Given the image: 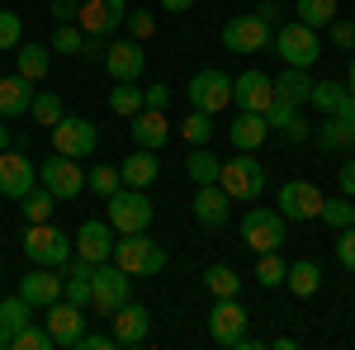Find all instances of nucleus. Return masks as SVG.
Returning <instances> with one entry per match:
<instances>
[{"label": "nucleus", "mask_w": 355, "mask_h": 350, "mask_svg": "<svg viewBox=\"0 0 355 350\" xmlns=\"http://www.w3.org/2000/svg\"><path fill=\"white\" fill-rule=\"evenodd\" d=\"M62 114H67V105H62V95H53V90H33V105H28V119H33L38 128H57V123H62Z\"/></svg>", "instance_id": "obj_32"}, {"label": "nucleus", "mask_w": 355, "mask_h": 350, "mask_svg": "<svg viewBox=\"0 0 355 350\" xmlns=\"http://www.w3.org/2000/svg\"><path fill=\"white\" fill-rule=\"evenodd\" d=\"M318 222H327L331 232H341V227H351V222H355V204L346 199V194L322 199V213H318Z\"/></svg>", "instance_id": "obj_41"}, {"label": "nucleus", "mask_w": 355, "mask_h": 350, "mask_svg": "<svg viewBox=\"0 0 355 350\" xmlns=\"http://www.w3.org/2000/svg\"><path fill=\"white\" fill-rule=\"evenodd\" d=\"M5 147H10V128L0 123V152H5Z\"/></svg>", "instance_id": "obj_61"}, {"label": "nucleus", "mask_w": 355, "mask_h": 350, "mask_svg": "<svg viewBox=\"0 0 355 350\" xmlns=\"http://www.w3.org/2000/svg\"><path fill=\"white\" fill-rule=\"evenodd\" d=\"M313 142H318L322 152H355V123H351V119L327 114L322 128H313Z\"/></svg>", "instance_id": "obj_27"}, {"label": "nucleus", "mask_w": 355, "mask_h": 350, "mask_svg": "<svg viewBox=\"0 0 355 350\" xmlns=\"http://www.w3.org/2000/svg\"><path fill=\"white\" fill-rule=\"evenodd\" d=\"M48 133H53V152L76 157V161H85V157L100 147V128H95L90 119H81V114H62V123L48 128Z\"/></svg>", "instance_id": "obj_9"}, {"label": "nucleus", "mask_w": 355, "mask_h": 350, "mask_svg": "<svg viewBox=\"0 0 355 350\" xmlns=\"http://www.w3.org/2000/svg\"><path fill=\"white\" fill-rule=\"evenodd\" d=\"M119 270H128L133 279H152V274H162L166 270V251L147 232H123V237H114V256H110Z\"/></svg>", "instance_id": "obj_1"}, {"label": "nucleus", "mask_w": 355, "mask_h": 350, "mask_svg": "<svg viewBox=\"0 0 355 350\" xmlns=\"http://www.w3.org/2000/svg\"><path fill=\"white\" fill-rule=\"evenodd\" d=\"M279 133H284V142H308V137H313V128L303 123V114H294V119H289Z\"/></svg>", "instance_id": "obj_54"}, {"label": "nucleus", "mask_w": 355, "mask_h": 350, "mask_svg": "<svg viewBox=\"0 0 355 350\" xmlns=\"http://www.w3.org/2000/svg\"><path fill=\"white\" fill-rule=\"evenodd\" d=\"M119 185H123L119 166H90V175H85V189H95L100 199H110V194H114Z\"/></svg>", "instance_id": "obj_44"}, {"label": "nucleus", "mask_w": 355, "mask_h": 350, "mask_svg": "<svg viewBox=\"0 0 355 350\" xmlns=\"http://www.w3.org/2000/svg\"><path fill=\"white\" fill-rule=\"evenodd\" d=\"M15 62H19V76L38 85L48 76V67H53V48H48V43H19V48H15Z\"/></svg>", "instance_id": "obj_30"}, {"label": "nucleus", "mask_w": 355, "mask_h": 350, "mask_svg": "<svg viewBox=\"0 0 355 350\" xmlns=\"http://www.w3.org/2000/svg\"><path fill=\"white\" fill-rule=\"evenodd\" d=\"M284 261H279V251H261V261H256V274H251V279H256V284H261V289H279V284H284Z\"/></svg>", "instance_id": "obj_42"}, {"label": "nucleus", "mask_w": 355, "mask_h": 350, "mask_svg": "<svg viewBox=\"0 0 355 350\" xmlns=\"http://www.w3.org/2000/svg\"><path fill=\"white\" fill-rule=\"evenodd\" d=\"M227 189L223 185H194V199H190V209H194V222L204 227V232H218V227H227Z\"/></svg>", "instance_id": "obj_20"}, {"label": "nucleus", "mask_w": 355, "mask_h": 350, "mask_svg": "<svg viewBox=\"0 0 355 350\" xmlns=\"http://www.w3.org/2000/svg\"><path fill=\"white\" fill-rule=\"evenodd\" d=\"M294 15L308 28H327L336 19V0H294Z\"/></svg>", "instance_id": "obj_39"}, {"label": "nucleus", "mask_w": 355, "mask_h": 350, "mask_svg": "<svg viewBox=\"0 0 355 350\" xmlns=\"http://www.w3.org/2000/svg\"><path fill=\"white\" fill-rule=\"evenodd\" d=\"M19 298L33 303V308H48L62 298V274L53 265H28V274L19 279Z\"/></svg>", "instance_id": "obj_22"}, {"label": "nucleus", "mask_w": 355, "mask_h": 350, "mask_svg": "<svg viewBox=\"0 0 355 350\" xmlns=\"http://www.w3.org/2000/svg\"><path fill=\"white\" fill-rule=\"evenodd\" d=\"M237 232H242V242L261 256V251H279L284 237H289V218L279 213V209H266V204H251L237 222Z\"/></svg>", "instance_id": "obj_4"}, {"label": "nucleus", "mask_w": 355, "mask_h": 350, "mask_svg": "<svg viewBox=\"0 0 355 350\" xmlns=\"http://www.w3.org/2000/svg\"><path fill=\"white\" fill-rule=\"evenodd\" d=\"M19 209H24V222H53V209H57V199H53V189H43V185H33L19 199Z\"/></svg>", "instance_id": "obj_38"}, {"label": "nucleus", "mask_w": 355, "mask_h": 350, "mask_svg": "<svg viewBox=\"0 0 355 350\" xmlns=\"http://www.w3.org/2000/svg\"><path fill=\"white\" fill-rule=\"evenodd\" d=\"M322 189L313 185V180H289V185H279L275 194V209L289 218V222H313V218L322 213Z\"/></svg>", "instance_id": "obj_12"}, {"label": "nucleus", "mask_w": 355, "mask_h": 350, "mask_svg": "<svg viewBox=\"0 0 355 350\" xmlns=\"http://www.w3.org/2000/svg\"><path fill=\"white\" fill-rule=\"evenodd\" d=\"M33 185H38V166L28 161L24 152L5 147V152H0V194L19 204V199H24V194H28Z\"/></svg>", "instance_id": "obj_16"}, {"label": "nucleus", "mask_w": 355, "mask_h": 350, "mask_svg": "<svg viewBox=\"0 0 355 350\" xmlns=\"http://www.w3.org/2000/svg\"><path fill=\"white\" fill-rule=\"evenodd\" d=\"M119 175H123V185L133 189H147L157 175H162V161H157V152H147V147H137L128 161H119Z\"/></svg>", "instance_id": "obj_28"}, {"label": "nucleus", "mask_w": 355, "mask_h": 350, "mask_svg": "<svg viewBox=\"0 0 355 350\" xmlns=\"http://www.w3.org/2000/svg\"><path fill=\"white\" fill-rule=\"evenodd\" d=\"M327 33H331V43H336L341 53H355V24L351 19H331Z\"/></svg>", "instance_id": "obj_49"}, {"label": "nucleus", "mask_w": 355, "mask_h": 350, "mask_svg": "<svg viewBox=\"0 0 355 350\" xmlns=\"http://www.w3.org/2000/svg\"><path fill=\"white\" fill-rule=\"evenodd\" d=\"M24 43V19L15 10H0V53H15Z\"/></svg>", "instance_id": "obj_45"}, {"label": "nucleus", "mask_w": 355, "mask_h": 350, "mask_svg": "<svg viewBox=\"0 0 355 350\" xmlns=\"http://www.w3.org/2000/svg\"><path fill=\"white\" fill-rule=\"evenodd\" d=\"M204 289H209L214 298H237L242 294V274H237L232 265H209L204 270Z\"/></svg>", "instance_id": "obj_35"}, {"label": "nucleus", "mask_w": 355, "mask_h": 350, "mask_svg": "<svg viewBox=\"0 0 355 350\" xmlns=\"http://www.w3.org/2000/svg\"><path fill=\"white\" fill-rule=\"evenodd\" d=\"M266 133H270V123H266V114H237L232 123H227V137H232V147L237 152H256L261 142H266Z\"/></svg>", "instance_id": "obj_25"}, {"label": "nucleus", "mask_w": 355, "mask_h": 350, "mask_svg": "<svg viewBox=\"0 0 355 350\" xmlns=\"http://www.w3.org/2000/svg\"><path fill=\"white\" fill-rule=\"evenodd\" d=\"M110 109L119 114V119H133L137 109H142V85H137V81H114V90H110Z\"/></svg>", "instance_id": "obj_40"}, {"label": "nucleus", "mask_w": 355, "mask_h": 350, "mask_svg": "<svg viewBox=\"0 0 355 350\" xmlns=\"http://www.w3.org/2000/svg\"><path fill=\"white\" fill-rule=\"evenodd\" d=\"M33 317H38V308H33V303H24L19 294H15V298H0V326H5L10 336H15V331H24Z\"/></svg>", "instance_id": "obj_37"}, {"label": "nucleus", "mask_w": 355, "mask_h": 350, "mask_svg": "<svg viewBox=\"0 0 355 350\" xmlns=\"http://www.w3.org/2000/svg\"><path fill=\"white\" fill-rule=\"evenodd\" d=\"M336 170H341V194H346V199H355V157H346Z\"/></svg>", "instance_id": "obj_56"}, {"label": "nucleus", "mask_w": 355, "mask_h": 350, "mask_svg": "<svg viewBox=\"0 0 355 350\" xmlns=\"http://www.w3.org/2000/svg\"><path fill=\"white\" fill-rule=\"evenodd\" d=\"M81 24H57V33H53V53H67V57H81Z\"/></svg>", "instance_id": "obj_46"}, {"label": "nucleus", "mask_w": 355, "mask_h": 350, "mask_svg": "<svg viewBox=\"0 0 355 350\" xmlns=\"http://www.w3.org/2000/svg\"><path fill=\"white\" fill-rule=\"evenodd\" d=\"M294 114H299V109L289 105V100H270V105H266V123H270V128H284Z\"/></svg>", "instance_id": "obj_50"}, {"label": "nucleus", "mask_w": 355, "mask_h": 350, "mask_svg": "<svg viewBox=\"0 0 355 350\" xmlns=\"http://www.w3.org/2000/svg\"><path fill=\"white\" fill-rule=\"evenodd\" d=\"M123 24H128V38L147 43V38L157 33V15H152V10H128V19H123Z\"/></svg>", "instance_id": "obj_47"}, {"label": "nucleus", "mask_w": 355, "mask_h": 350, "mask_svg": "<svg viewBox=\"0 0 355 350\" xmlns=\"http://www.w3.org/2000/svg\"><path fill=\"white\" fill-rule=\"evenodd\" d=\"M10 341H15V336H10V331L0 326V350H10Z\"/></svg>", "instance_id": "obj_60"}, {"label": "nucleus", "mask_w": 355, "mask_h": 350, "mask_svg": "<svg viewBox=\"0 0 355 350\" xmlns=\"http://www.w3.org/2000/svg\"><path fill=\"white\" fill-rule=\"evenodd\" d=\"M110 336H114V346H123V350H137V346H147V336H152V313L142 308V303H123V308H114L110 313Z\"/></svg>", "instance_id": "obj_13"}, {"label": "nucleus", "mask_w": 355, "mask_h": 350, "mask_svg": "<svg viewBox=\"0 0 355 350\" xmlns=\"http://www.w3.org/2000/svg\"><path fill=\"white\" fill-rule=\"evenodd\" d=\"M284 289L294 298H313L322 289V265L318 261H294V265L284 270Z\"/></svg>", "instance_id": "obj_31"}, {"label": "nucleus", "mask_w": 355, "mask_h": 350, "mask_svg": "<svg viewBox=\"0 0 355 350\" xmlns=\"http://www.w3.org/2000/svg\"><path fill=\"white\" fill-rule=\"evenodd\" d=\"M110 346H114L110 331H85L81 341H76V350H110Z\"/></svg>", "instance_id": "obj_55"}, {"label": "nucleus", "mask_w": 355, "mask_h": 350, "mask_svg": "<svg viewBox=\"0 0 355 350\" xmlns=\"http://www.w3.org/2000/svg\"><path fill=\"white\" fill-rule=\"evenodd\" d=\"M346 90L355 95V57H351V71H346Z\"/></svg>", "instance_id": "obj_59"}, {"label": "nucleus", "mask_w": 355, "mask_h": 350, "mask_svg": "<svg viewBox=\"0 0 355 350\" xmlns=\"http://www.w3.org/2000/svg\"><path fill=\"white\" fill-rule=\"evenodd\" d=\"M43 326L53 331V341L62 350H76V341L85 336V308L67 303V298H57V303H48V308H43Z\"/></svg>", "instance_id": "obj_15"}, {"label": "nucleus", "mask_w": 355, "mask_h": 350, "mask_svg": "<svg viewBox=\"0 0 355 350\" xmlns=\"http://www.w3.org/2000/svg\"><path fill=\"white\" fill-rule=\"evenodd\" d=\"M105 71H110L114 81H142V71H147L142 43H137V38H110V48H105Z\"/></svg>", "instance_id": "obj_17"}, {"label": "nucleus", "mask_w": 355, "mask_h": 350, "mask_svg": "<svg viewBox=\"0 0 355 350\" xmlns=\"http://www.w3.org/2000/svg\"><path fill=\"white\" fill-rule=\"evenodd\" d=\"M275 81V100H289L294 109L308 105V90H313V76L303 71V67H284L279 76H270Z\"/></svg>", "instance_id": "obj_29"}, {"label": "nucleus", "mask_w": 355, "mask_h": 350, "mask_svg": "<svg viewBox=\"0 0 355 350\" xmlns=\"http://www.w3.org/2000/svg\"><path fill=\"white\" fill-rule=\"evenodd\" d=\"M218 185L227 189L232 204H256L266 194V166L256 161V152H237L232 161H223Z\"/></svg>", "instance_id": "obj_3"}, {"label": "nucleus", "mask_w": 355, "mask_h": 350, "mask_svg": "<svg viewBox=\"0 0 355 350\" xmlns=\"http://www.w3.org/2000/svg\"><path fill=\"white\" fill-rule=\"evenodd\" d=\"M0 76H5V71H0Z\"/></svg>", "instance_id": "obj_62"}, {"label": "nucleus", "mask_w": 355, "mask_h": 350, "mask_svg": "<svg viewBox=\"0 0 355 350\" xmlns=\"http://www.w3.org/2000/svg\"><path fill=\"white\" fill-rule=\"evenodd\" d=\"M48 15H53L57 24H76V15H81V5H76V0H53V5H48Z\"/></svg>", "instance_id": "obj_53"}, {"label": "nucleus", "mask_w": 355, "mask_h": 350, "mask_svg": "<svg viewBox=\"0 0 355 350\" xmlns=\"http://www.w3.org/2000/svg\"><path fill=\"white\" fill-rule=\"evenodd\" d=\"M256 15H261L266 24H275V19L284 15V5H279V0H261V10H256Z\"/></svg>", "instance_id": "obj_57"}, {"label": "nucleus", "mask_w": 355, "mask_h": 350, "mask_svg": "<svg viewBox=\"0 0 355 350\" xmlns=\"http://www.w3.org/2000/svg\"><path fill=\"white\" fill-rule=\"evenodd\" d=\"M53 331L48 326H38V322H28L24 331H15V341H10V350H53Z\"/></svg>", "instance_id": "obj_43"}, {"label": "nucleus", "mask_w": 355, "mask_h": 350, "mask_svg": "<svg viewBox=\"0 0 355 350\" xmlns=\"http://www.w3.org/2000/svg\"><path fill=\"white\" fill-rule=\"evenodd\" d=\"M246 322H251V313H246L237 298H214V313H209V336H214V346H227V350L256 346V341L246 336Z\"/></svg>", "instance_id": "obj_7"}, {"label": "nucleus", "mask_w": 355, "mask_h": 350, "mask_svg": "<svg viewBox=\"0 0 355 350\" xmlns=\"http://www.w3.org/2000/svg\"><path fill=\"white\" fill-rule=\"evenodd\" d=\"M38 185L53 189V199L62 204V199H76L85 189V170L76 166V157H62V152H53L48 161L38 166Z\"/></svg>", "instance_id": "obj_11"}, {"label": "nucleus", "mask_w": 355, "mask_h": 350, "mask_svg": "<svg viewBox=\"0 0 355 350\" xmlns=\"http://www.w3.org/2000/svg\"><path fill=\"white\" fill-rule=\"evenodd\" d=\"M24 256H28V265H53V270H62L71 256H76V242H71V232H62V227H53V222H28Z\"/></svg>", "instance_id": "obj_5"}, {"label": "nucleus", "mask_w": 355, "mask_h": 350, "mask_svg": "<svg viewBox=\"0 0 355 350\" xmlns=\"http://www.w3.org/2000/svg\"><path fill=\"white\" fill-rule=\"evenodd\" d=\"M33 105V81H24L19 71L15 76H0V119H19Z\"/></svg>", "instance_id": "obj_26"}, {"label": "nucleus", "mask_w": 355, "mask_h": 350, "mask_svg": "<svg viewBox=\"0 0 355 350\" xmlns=\"http://www.w3.org/2000/svg\"><path fill=\"white\" fill-rule=\"evenodd\" d=\"M171 133H175V128L166 123V109H147V105H142L133 114V142H137V147L162 152L166 142H171Z\"/></svg>", "instance_id": "obj_23"}, {"label": "nucleus", "mask_w": 355, "mask_h": 350, "mask_svg": "<svg viewBox=\"0 0 355 350\" xmlns=\"http://www.w3.org/2000/svg\"><path fill=\"white\" fill-rule=\"evenodd\" d=\"M105 48H110L105 33H85V38H81V57H85V62H105Z\"/></svg>", "instance_id": "obj_51"}, {"label": "nucleus", "mask_w": 355, "mask_h": 350, "mask_svg": "<svg viewBox=\"0 0 355 350\" xmlns=\"http://www.w3.org/2000/svg\"><path fill=\"white\" fill-rule=\"evenodd\" d=\"M71 242H76V256H81V261L105 265V261L114 256V227L105 222V218H90V222L76 227V237H71Z\"/></svg>", "instance_id": "obj_19"}, {"label": "nucleus", "mask_w": 355, "mask_h": 350, "mask_svg": "<svg viewBox=\"0 0 355 350\" xmlns=\"http://www.w3.org/2000/svg\"><path fill=\"white\" fill-rule=\"evenodd\" d=\"M336 261H341V270H355V222L336 232Z\"/></svg>", "instance_id": "obj_48"}, {"label": "nucleus", "mask_w": 355, "mask_h": 350, "mask_svg": "<svg viewBox=\"0 0 355 350\" xmlns=\"http://www.w3.org/2000/svg\"><path fill=\"white\" fill-rule=\"evenodd\" d=\"M190 5H194V0H162L166 15H190Z\"/></svg>", "instance_id": "obj_58"}, {"label": "nucleus", "mask_w": 355, "mask_h": 350, "mask_svg": "<svg viewBox=\"0 0 355 350\" xmlns=\"http://www.w3.org/2000/svg\"><path fill=\"white\" fill-rule=\"evenodd\" d=\"M175 133L185 137L190 147H209V137L218 133V128H214V114H204V109H190V114L180 119V128H175Z\"/></svg>", "instance_id": "obj_34"}, {"label": "nucleus", "mask_w": 355, "mask_h": 350, "mask_svg": "<svg viewBox=\"0 0 355 350\" xmlns=\"http://www.w3.org/2000/svg\"><path fill=\"white\" fill-rule=\"evenodd\" d=\"M227 100H232V81H227V71L204 67V71H194V76H190V109L218 114V109H227Z\"/></svg>", "instance_id": "obj_14"}, {"label": "nucleus", "mask_w": 355, "mask_h": 350, "mask_svg": "<svg viewBox=\"0 0 355 350\" xmlns=\"http://www.w3.org/2000/svg\"><path fill=\"white\" fill-rule=\"evenodd\" d=\"M90 274H95V265L81 261V256H71L62 265V298L76 303V308H90Z\"/></svg>", "instance_id": "obj_24"}, {"label": "nucleus", "mask_w": 355, "mask_h": 350, "mask_svg": "<svg viewBox=\"0 0 355 350\" xmlns=\"http://www.w3.org/2000/svg\"><path fill=\"white\" fill-rule=\"evenodd\" d=\"M275 38V28L261 19V15H232L223 24V48L227 53H266Z\"/></svg>", "instance_id": "obj_10"}, {"label": "nucleus", "mask_w": 355, "mask_h": 350, "mask_svg": "<svg viewBox=\"0 0 355 350\" xmlns=\"http://www.w3.org/2000/svg\"><path fill=\"white\" fill-rule=\"evenodd\" d=\"M128 298H133V274L128 270H119L114 261L95 265V274H90V308L100 317H110L114 308H123Z\"/></svg>", "instance_id": "obj_8"}, {"label": "nucleus", "mask_w": 355, "mask_h": 350, "mask_svg": "<svg viewBox=\"0 0 355 350\" xmlns=\"http://www.w3.org/2000/svg\"><path fill=\"white\" fill-rule=\"evenodd\" d=\"M123 19H128V0H81V15H76L81 33H105V38H114Z\"/></svg>", "instance_id": "obj_18"}, {"label": "nucleus", "mask_w": 355, "mask_h": 350, "mask_svg": "<svg viewBox=\"0 0 355 350\" xmlns=\"http://www.w3.org/2000/svg\"><path fill=\"white\" fill-rule=\"evenodd\" d=\"M275 100V81L266 71H242L232 81V105L246 109V114H266V105Z\"/></svg>", "instance_id": "obj_21"}, {"label": "nucleus", "mask_w": 355, "mask_h": 350, "mask_svg": "<svg viewBox=\"0 0 355 350\" xmlns=\"http://www.w3.org/2000/svg\"><path fill=\"white\" fill-rule=\"evenodd\" d=\"M105 222L114 227V237H123V232H147V227H152V199H147V189L119 185L110 199H105Z\"/></svg>", "instance_id": "obj_2"}, {"label": "nucleus", "mask_w": 355, "mask_h": 350, "mask_svg": "<svg viewBox=\"0 0 355 350\" xmlns=\"http://www.w3.org/2000/svg\"><path fill=\"white\" fill-rule=\"evenodd\" d=\"M142 105H147V109H166V105H171V85H162V81L142 85Z\"/></svg>", "instance_id": "obj_52"}, {"label": "nucleus", "mask_w": 355, "mask_h": 350, "mask_svg": "<svg viewBox=\"0 0 355 350\" xmlns=\"http://www.w3.org/2000/svg\"><path fill=\"white\" fill-rule=\"evenodd\" d=\"M270 48L279 53V62L284 67H303V71H313V62L322 57V43H318V28H308V24H279L275 28V38H270Z\"/></svg>", "instance_id": "obj_6"}, {"label": "nucleus", "mask_w": 355, "mask_h": 350, "mask_svg": "<svg viewBox=\"0 0 355 350\" xmlns=\"http://www.w3.org/2000/svg\"><path fill=\"white\" fill-rule=\"evenodd\" d=\"M346 100H351V90H346L341 81H313V90H308V105L322 109V114H336Z\"/></svg>", "instance_id": "obj_36"}, {"label": "nucleus", "mask_w": 355, "mask_h": 350, "mask_svg": "<svg viewBox=\"0 0 355 350\" xmlns=\"http://www.w3.org/2000/svg\"><path fill=\"white\" fill-rule=\"evenodd\" d=\"M218 170H223V161L209 147H194L190 157H185V175H190L194 185H218Z\"/></svg>", "instance_id": "obj_33"}]
</instances>
